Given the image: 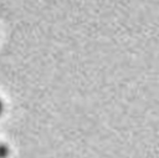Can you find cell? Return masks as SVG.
Returning <instances> with one entry per match:
<instances>
[{
  "label": "cell",
  "instance_id": "6da1fadb",
  "mask_svg": "<svg viewBox=\"0 0 159 158\" xmlns=\"http://www.w3.org/2000/svg\"><path fill=\"white\" fill-rule=\"evenodd\" d=\"M10 154V149L6 144L0 143V158H7Z\"/></svg>",
  "mask_w": 159,
  "mask_h": 158
},
{
  "label": "cell",
  "instance_id": "7a4b0ae2",
  "mask_svg": "<svg viewBox=\"0 0 159 158\" xmlns=\"http://www.w3.org/2000/svg\"><path fill=\"white\" fill-rule=\"evenodd\" d=\"M2 112H4V103H2V101H1V98H0V117H1Z\"/></svg>",
  "mask_w": 159,
  "mask_h": 158
}]
</instances>
